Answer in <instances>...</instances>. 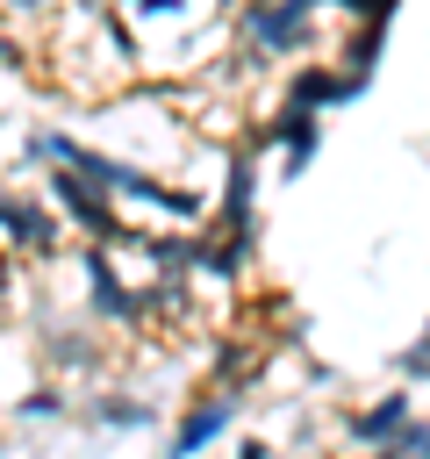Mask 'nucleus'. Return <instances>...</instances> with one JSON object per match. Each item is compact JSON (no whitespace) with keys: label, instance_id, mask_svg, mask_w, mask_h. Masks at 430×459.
Here are the masks:
<instances>
[{"label":"nucleus","instance_id":"nucleus-1","mask_svg":"<svg viewBox=\"0 0 430 459\" xmlns=\"http://www.w3.org/2000/svg\"><path fill=\"white\" fill-rule=\"evenodd\" d=\"M43 186H50V201H57V215L86 237V244H129L136 230H122V215H115V194H100L79 165H50L43 172Z\"/></svg>","mask_w":430,"mask_h":459},{"label":"nucleus","instance_id":"nucleus-2","mask_svg":"<svg viewBox=\"0 0 430 459\" xmlns=\"http://www.w3.org/2000/svg\"><path fill=\"white\" fill-rule=\"evenodd\" d=\"M330 0H251L244 7V43L258 57H301L315 43V14Z\"/></svg>","mask_w":430,"mask_h":459},{"label":"nucleus","instance_id":"nucleus-3","mask_svg":"<svg viewBox=\"0 0 430 459\" xmlns=\"http://www.w3.org/2000/svg\"><path fill=\"white\" fill-rule=\"evenodd\" d=\"M244 143H251V151H280V179H301V172L315 165V151H322V115H315V108L280 100V108H272Z\"/></svg>","mask_w":430,"mask_h":459},{"label":"nucleus","instance_id":"nucleus-4","mask_svg":"<svg viewBox=\"0 0 430 459\" xmlns=\"http://www.w3.org/2000/svg\"><path fill=\"white\" fill-rule=\"evenodd\" d=\"M79 265H86V308H93L100 323H143L150 294H136V287L115 273V244H86Z\"/></svg>","mask_w":430,"mask_h":459},{"label":"nucleus","instance_id":"nucleus-5","mask_svg":"<svg viewBox=\"0 0 430 459\" xmlns=\"http://www.w3.org/2000/svg\"><path fill=\"white\" fill-rule=\"evenodd\" d=\"M423 416H416V387L401 380V387H387V394H373L366 409H351V445H373V452H387V445H408V430H416Z\"/></svg>","mask_w":430,"mask_h":459},{"label":"nucleus","instance_id":"nucleus-6","mask_svg":"<svg viewBox=\"0 0 430 459\" xmlns=\"http://www.w3.org/2000/svg\"><path fill=\"white\" fill-rule=\"evenodd\" d=\"M236 423V387H215L208 402H194L186 416H179V430H172V445H165V459H201L222 430Z\"/></svg>","mask_w":430,"mask_h":459},{"label":"nucleus","instance_id":"nucleus-7","mask_svg":"<svg viewBox=\"0 0 430 459\" xmlns=\"http://www.w3.org/2000/svg\"><path fill=\"white\" fill-rule=\"evenodd\" d=\"M0 215H7V244H14V251H50V244H57V230H72V222H57L43 201H29L22 186H7Z\"/></svg>","mask_w":430,"mask_h":459},{"label":"nucleus","instance_id":"nucleus-8","mask_svg":"<svg viewBox=\"0 0 430 459\" xmlns=\"http://www.w3.org/2000/svg\"><path fill=\"white\" fill-rule=\"evenodd\" d=\"M86 416L108 423V430H143V423H150V402H136V394H100V402H86Z\"/></svg>","mask_w":430,"mask_h":459},{"label":"nucleus","instance_id":"nucleus-9","mask_svg":"<svg viewBox=\"0 0 430 459\" xmlns=\"http://www.w3.org/2000/svg\"><path fill=\"white\" fill-rule=\"evenodd\" d=\"M394 373H401L408 387H423V380H430V323H423V330H416V344L394 359Z\"/></svg>","mask_w":430,"mask_h":459},{"label":"nucleus","instance_id":"nucleus-10","mask_svg":"<svg viewBox=\"0 0 430 459\" xmlns=\"http://www.w3.org/2000/svg\"><path fill=\"white\" fill-rule=\"evenodd\" d=\"M14 416H36V423H50V416H64V394H57V387H22Z\"/></svg>","mask_w":430,"mask_h":459},{"label":"nucleus","instance_id":"nucleus-11","mask_svg":"<svg viewBox=\"0 0 430 459\" xmlns=\"http://www.w3.org/2000/svg\"><path fill=\"white\" fill-rule=\"evenodd\" d=\"M337 14H351V22H394V7L401 0H330Z\"/></svg>","mask_w":430,"mask_h":459},{"label":"nucleus","instance_id":"nucleus-12","mask_svg":"<svg viewBox=\"0 0 430 459\" xmlns=\"http://www.w3.org/2000/svg\"><path fill=\"white\" fill-rule=\"evenodd\" d=\"M129 14H186V0H129Z\"/></svg>","mask_w":430,"mask_h":459},{"label":"nucleus","instance_id":"nucleus-13","mask_svg":"<svg viewBox=\"0 0 430 459\" xmlns=\"http://www.w3.org/2000/svg\"><path fill=\"white\" fill-rule=\"evenodd\" d=\"M236 459H272V445H265V437H244V445H236Z\"/></svg>","mask_w":430,"mask_h":459},{"label":"nucleus","instance_id":"nucleus-14","mask_svg":"<svg viewBox=\"0 0 430 459\" xmlns=\"http://www.w3.org/2000/svg\"><path fill=\"white\" fill-rule=\"evenodd\" d=\"M423 459H430V423H423Z\"/></svg>","mask_w":430,"mask_h":459}]
</instances>
